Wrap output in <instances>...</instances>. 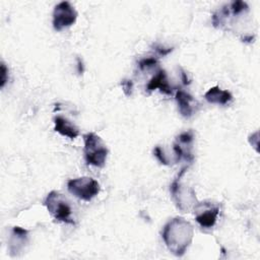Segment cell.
Segmentation results:
<instances>
[{
  "instance_id": "ba28073f",
  "label": "cell",
  "mask_w": 260,
  "mask_h": 260,
  "mask_svg": "<svg viewBox=\"0 0 260 260\" xmlns=\"http://www.w3.org/2000/svg\"><path fill=\"white\" fill-rule=\"evenodd\" d=\"M193 138H194V134L191 130L185 131L177 137L173 146L177 160H180L181 158H184L190 162L193 160L194 156L191 152V144H192Z\"/></svg>"
},
{
  "instance_id": "5b68a950",
  "label": "cell",
  "mask_w": 260,
  "mask_h": 260,
  "mask_svg": "<svg viewBox=\"0 0 260 260\" xmlns=\"http://www.w3.org/2000/svg\"><path fill=\"white\" fill-rule=\"evenodd\" d=\"M68 191L75 197L89 201L100 192V184L90 177H80L71 179L67 182Z\"/></svg>"
},
{
  "instance_id": "8992f818",
  "label": "cell",
  "mask_w": 260,
  "mask_h": 260,
  "mask_svg": "<svg viewBox=\"0 0 260 260\" xmlns=\"http://www.w3.org/2000/svg\"><path fill=\"white\" fill-rule=\"evenodd\" d=\"M77 18L75 8L68 2L62 1L58 3L53 11V27L60 31L65 27L71 26Z\"/></svg>"
},
{
  "instance_id": "4fadbf2b",
  "label": "cell",
  "mask_w": 260,
  "mask_h": 260,
  "mask_svg": "<svg viewBox=\"0 0 260 260\" xmlns=\"http://www.w3.org/2000/svg\"><path fill=\"white\" fill-rule=\"evenodd\" d=\"M205 100L210 104L226 105L233 100V95L230 91L221 89L219 86L210 87L204 94Z\"/></svg>"
},
{
  "instance_id": "52a82bcc",
  "label": "cell",
  "mask_w": 260,
  "mask_h": 260,
  "mask_svg": "<svg viewBox=\"0 0 260 260\" xmlns=\"http://www.w3.org/2000/svg\"><path fill=\"white\" fill-rule=\"evenodd\" d=\"M195 219L202 228H212L217 219L219 208L211 203H197L194 207Z\"/></svg>"
},
{
  "instance_id": "9a60e30c",
  "label": "cell",
  "mask_w": 260,
  "mask_h": 260,
  "mask_svg": "<svg viewBox=\"0 0 260 260\" xmlns=\"http://www.w3.org/2000/svg\"><path fill=\"white\" fill-rule=\"evenodd\" d=\"M157 64V60L154 59V58H144L142 60L139 61L138 65H139V68L141 70L145 69V68H149V67H152V66H155Z\"/></svg>"
},
{
  "instance_id": "d6986e66",
  "label": "cell",
  "mask_w": 260,
  "mask_h": 260,
  "mask_svg": "<svg viewBox=\"0 0 260 260\" xmlns=\"http://www.w3.org/2000/svg\"><path fill=\"white\" fill-rule=\"evenodd\" d=\"M154 49H155V51L159 54V55H162V56H165V55H168L169 53H171L172 51H173V49L172 48H164L162 46H154Z\"/></svg>"
},
{
  "instance_id": "277c9868",
  "label": "cell",
  "mask_w": 260,
  "mask_h": 260,
  "mask_svg": "<svg viewBox=\"0 0 260 260\" xmlns=\"http://www.w3.org/2000/svg\"><path fill=\"white\" fill-rule=\"evenodd\" d=\"M45 205L51 215L57 220L74 224V220L71 216V207L66 198L61 193L57 191H51L45 200Z\"/></svg>"
},
{
  "instance_id": "e0dca14e",
  "label": "cell",
  "mask_w": 260,
  "mask_h": 260,
  "mask_svg": "<svg viewBox=\"0 0 260 260\" xmlns=\"http://www.w3.org/2000/svg\"><path fill=\"white\" fill-rule=\"evenodd\" d=\"M8 68L5 66V64L2 62L1 63V75H0V86L3 87L8 80Z\"/></svg>"
},
{
  "instance_id": "5bb4252c",
  "label": "cell",
  "mask_w": 260,
  "mask_h": 260,
  "mask_svg": "<svg viewBox=\"0 0 260 260\" xmlns=\"http://www.w3.org/2000/svg\"><path fill=\"white\" fill-rule=\"evenodd\" d=\"M230 9L232 10V13L234 15H238L244 12L245 10H248V5L246 2H243V1H234L232 2Z\"/></svg>"
},
{
  "instance_id": "7a4b0ae2",
  "label": "cell",
  "mask_w": 260,
  "mask_h": 260,
  "mask_svg": "<svg viewBox=\"0 0 260 260\" xmlns=\"http://www.w3.org/2000/svg\"><path fill=\"white\" fill-rule=\"evenodd\" d=\"M84 158L87 165L102 168L106 164L108 148L103 139L95 133L89 132L83 135Z\"/></svg>"
},
{
  "instance_id": "3957f363",
  "label": "cell",
  "mask_w": 260,
  "mask_h": 260,
  "mask_svg": "<svg viewBox=\"0 0 260 260\" xmlns=\"http://www.w3.org/2000/svg\"><path fill=\"white\" fill-rule=\"evenodd\" d=\"M186 170L187 167L183 168L178 174L177 178L171 184V193L173 195V198L178 208L183 212H189V210L192 207H195V205L198 203L194 190L192 188H187L181 184V178Z\"/></svg>"
},
{
  "instance_id": "ffe728a7",
  "label": "cell",
  "mask_w": 260,
  "mask_h": 260,
  "mask_svg": "<svg viewBox=\"0 0 260 260\" xmlns=\"http://www.w3.org/2000/svg\"><path fill=\"white\" fill-rule=\"evenodd\" d=\"M181 75H182V78H183V82L185 83V84H187V83H189L190 81L188 80V77H187V74L182 70V73H181Z\"/></svg>"
},
{
  "instance_id": "8fae6325",
  "label": "cell",
  "mask_w": 260,
  "mask_h": 260,
  "mask_svg": "<svg viewBox=\"0 0 260 260\" xmlns=\"http://www.w3.org/2000/svg\"><path fill=\"white\" fill-rule=\"evenodd\" d=\"M54 124H55L54 130L63 136H66L70 139H74L79 135L78 128L65 117H62V116L55 117Z\"/></svg>"
},
{
  "instance_id": "ac0fdd59",
  "label": "cell",
  "mask_w": 260,
  "mask_h": 260,
  "mask_svg": "<svg viewBox=\"0 0 260 260\" xmlns=\"http://www.w3.org/2000/svg\"><path fill=\"white\" fill-rule=\"evenodd\" d=\"M122 87H123V91L127 96H130L132 93V88H133V83L131 80H123L122 81Z\"/></svg>"
},
{
  "instance_id": "7c38bea8",
  "label": "cell",
  "mask_w": 260,
  "mask_h": 260,
  "mask_svg": "<svg viewBox=\"0 0 260 260\" xmlns=\"http://www.w3.org/2000/svg\"><path fill=\"white\" fill-rule=\"evenodd\" d=\"M158 88L161 92L165 94H172L173 93V88L170 85L167 77V73L165 70H158L156 74L149 80V82L146 85V89L148 91L154 90Z\"/></svg>"
},
{
  "instance_id": "2e32d148",
  "label": "cell",
  "mask_w": 260,
  "mask_h": 260,
  "mask_svg": "<svg viewBox=\"0 0 260 260\" xmlns=\"http://www.w3.org/2000/svg\"><path fill=\"white\" fill-rule=\"evenodd\" d=\"M154 155H155V157H156L161 164H164V165H169V159L167 158L166 154L164 153L162 149H161L159 146H156V147L154 148Z\"/></svg>"
},
{
  "instance_id": "30bf717a",
  "label": "cell",
  "mask_w": 260,
  "mask_h": 260,
  "mask_svg": "<svg viewBox=\"0 0 260 260\" xmlns=\"http://www.w3.org/2000/svg\"><path fill=\"white\" fill-rule=\"evenodd\" d=\"M175 96L180 114L186 118L191 117L196 111L197 107V102L195 101V99L183 89H178Z\"/></svg>"
},
{
  "instance_id": "6da1fadb",
  "label": "cell",
  "mask_w": 260,
  "mask_h": 260,
  "mask_svg": "<svg viewBox=\"0 0 260 260\" xmlns=\"http://www.w3.org/2000/svg\"><path fill=\"white\" fill-rule=\"evenodd\" d=\"M162 240L168 249L176 256H183L192 243L194 229L183 217H174L166 223L161 233Z\"/></svg>"
},
{
  "instance_id": "9c48e42d",
  "label": "cell",
  "mask_w": 260,
  "mask_h": 260,
  "mask_svg": "<svg viewBox=\"0 0 260 260\" xmlns=\"http://www.w3.org/2000/svg\"><path fill=\"white\" fill-rule=\"evenodd\" d=\"M28 242V231L20 228L14 226L11 232V236L8 242V249L12 256L18 255Z\"/></svg>"
}]
</instances>
